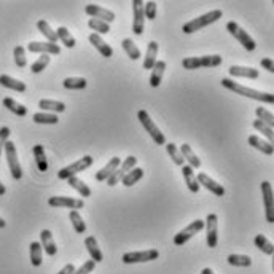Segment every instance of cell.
I'll return each mask as SVG.
<instances>
[{
	"label": "cell",
	"instance_id": "45",
	"mask_svg": "<svg viewBox=\"0 0 274 274\" xmlns=\"http://www.w3.org/2000/svg\"><path fill=\"white\" fill-rule=\"evenodd\" d=\"M255 113H257L258 121H261L263 125H266L269 128L274 126V117H272L271 112H268L266 109H263V107H257V109H255Z\"/></svg>",
	"mask_w": 274,
	"mask_h": 274
},
{
	"label": "cell",
	"instance_id": "34",
	"mask_svg": "<svg viewBox=\"0 0 274 274\" xmlns=\"http://www.w3.org/2000/svg\"><path fill=\"white\" fill-rule=\"evenodd\" d=\"M4 107H7L8 110H10L12 113H15V115H18V117H26L27 115V107H24L23 104L16 102L12 98H5L4 99Z\"/></svg>",
	"mask_w": 274,
	"mask_h": 274
},
{
	"label": "cell",
	"instance_id": "31",
	"mask_svg": "<svg viewBox=\"0 0 274 274\" xmlns=\"http://www.w3.org/2000/svg\"><path fill=\"white\" fill-rule=\"evenodd\" d=\"M67 184H69V187L73 188V190H77L83 198L91 196V188L86 184H84L81 178H78L77 175H75V177H69L67 178Z\"/></svg>",
	"mask_w": 274,
	"mask_h": 274
},
{
	"label": "cell",
	"instance_id": "8",
	"mask_svg": "<svg viewBox=\"0 0 274 274\" xmlns=\"http://www.w3.org/2000/svg\"><path fill=\"white\" fill-rule=\"evenodd\" d=\"M159 252L156 249H148L142 252H126L121 257L123 263L125 264H132V263H147V261H153L158 260Z\"/></svg>",
	"mask_w": 274,
	"mask_h": 274
},
{
	"label": "cell",
	"instance_id": "56",
	"mask_svg": "<svg viewBox=\"0 0 274 274\" xmlns=\"http://www.w3.org/2000/svg\"><path fill=\"white\" fill-rule=\"evenodd\" d=\"M5 225H7V222L2 219V217H0V228H5Z\"/></svg>",
	"mask_w": 274,
	"mask_h": 274
},
{
	"label": "cell",
	"instance_id": "10",
	"mask_svg": "<svg viewBox=\"0 0 274 274\" xmlns=\"http://www.w3.org/2000/svg\"><path fill=\"white\" fill-rule=\"evenodd\" d=\"M204 228V222L196 219L195 222H192L188 226H185V228L182 231H178L175 236H174V244L175 245H184L185 242L190 241L193 236H196L200 231H203Z\"/></svg>",
	"mask_w": 274,
	"mask_h": 274
},
{
	"label": "cell",
	"instance_id": "30",
	"mask_svg": "<svg viewBox=\"0 0 274 274\" xmlns=\"http://www.w3.org/2000/svg\"><path fill=\"white\" fill-rule=\"evenodd\" d=\"M39 107L42 110H46V112H51V113H62L65 112V104L61 102V101H51V99H42L39 102Z\"/></svg>",
	"mask_w": 274,
	"mask_h": 274
},
{
	"label": "cell",
	"instance_id": "43",
	"mask_svg": "<svg viewBox=\"0 0 274 274\" xmlns=\"http://www.w3.org/2000/svg\"><path fill=\"white\" fill-rule=\"evenodd\" d=\"M88 26H89V29H93L94 34H98V35H104V34L110 32V24L99 21V20H94V18H89Z\"/></svg>",
	"mask_w": 274,
	"mask_h": 274
},
{
	"label": "cell",
	"instance_id": "53",
	"mask_svg": "<svg viewBox=\"0 0 274 274\" xmlns=\"http://www.w3.org/2000/svg\"><path fill=\"white\" fill-rule=\"evenodd\" d=\"M73 271H75V266L72 263H69V264H65V266L58 274H73Z\"/></svg>",
	"mask_w": 274,
	"mask_h": 274
},
{
	"label": "cell",
	"instance_id": "41",
	"mask_svg": "<svg viewBox=\"0 0 274 274\" xmlns=\"http://www.w3.org/2000/svg\"><path fill=\"white\" fill-rule=\"evenodd\" d=\"M62 84H64L65 89H84V88H86L88 81L84 80L83 77H69V78H65L62 81Z\"/></svg>",
	"mask_w": 274,
	"mask_h": 274
},
{
	"label": "cell",
	"instance_id": "28",
	"mask_svg": "<svg viewBox=\"0 0 274 274\" xmlns=\"http://www.w3.org/2000/svg\"><path fill=\"white\" fill-rule=\"evenodd\" d=\"M37 29H39V32L45 37L46 42L58 45V35H56V31H53V29H51V26H50L48 23H46L45 20L37 21Z\"/></svg>",
	"mask_w": 274,
	"mask_h": 274
},
{
	"label": "cell",
	"instance_id": "6",
	"mask_svg": "<svg viewBox=\"0 0 274 274\" xmlns=\"http://www.w3.org/2000/svg\"><path fill=\"white\" fill-rule=\"evenodd\" d=\"M93 163H94V159H93L89 155H86V156H83L81 159H78V161H75V163H72V164H69V166L62 167L61 171L58 172V177L61 178V180H67L69 177H75L78 172L86 171V169H88Z\"/></svg>",
	"mask_w": 274,
	"mask_h": 274
},
{
	"label": "cell",
	"instance_id": "15",
	"mask_svg": "<svg viewBox=\"0 0 274 274\" xmlns=\"http://www.w3.org/2000/svg\"><path fill=\"white\" fill-rule=\"evenodd\" d=\"M48 204L51 207H67V209L77 211V209H83V200H75V198H69V196H51L48 200Z\"/></svg>",
	"mask_w": 274,
	"mask_h": 274
},
{
	"label": "cell",
	"instance_id": "25",
	"mask_svg": "<svg viewBox=\"0 0 274 274\" xmlns=\"http://www.w3.org/2000/svg\"><path fill=\"white\" fill-rule=\"evenodd\" d=\"M182 174H184V178H185V184L188 187V190H190L192 193L200 192V184H198V180H196V175L193 172V169L188 164H184L182 166Z\"/></svg>",
	"mask_w": 274,
	"mask_h": 274
},
{
	"label": "cell",
	"instance_id": "50",
	"mask_svg": "<svg viewBox=\"0 0 274 274\" xmlns=\"http://www.w3.org/2000/svg\"><path fill=\"white\" fill-rule=\"evenodd\" d=\"M94 266H96V263L93 260H88V261H84L78 269H75L73 274H91L94 271Z\"/></svg>",
	"mask_w": 274,
	"mask_h": 274
},
{
	"label": "cell",
	"instance_id": "2",
	"mask_svg": "<svg viewBox=\"0 0 274 274\" xmlns=\"http://www.w3.org/2000/svg\"><path fill=\"white\" fill-rule=\"evenodd\" d=\"M222 16H223L222 10H212L209 13L201 15L200 18H196V20H192V21L185 23L184 27H182V31H184V34H193L196 31L204 29V27H207L212 23H217Z\"/></svg>",
	"mask_w": 274,
	"mask_h": 274
},
{
	"label": "cell",
	"instance_id": "21",
	"mask_svg": "<svg viewBox=\"0 0 274 274\" xmlns=\"http://www.w3.org/2000/svg\"><path fill=\"white\" fill-rule=\"evenodd\" d=\"M120 164H121V163H120V158H118V156H113V158L110 159V161L101 169V171L96 172V180H98V182H106L107 178L117 171V167H118Z\"/></svg>",
	"mask_w": 274,
	"mask_h": 274
},
{
	"label": "cell",
	"instance_id": "33",
	"mask_svg": "<svg viewBox=\"0 0 274 274\" xmlns=\"http://www.w3.org/2000/svg\"><path fill=\"white\" fill-rule=\"evenodd\" d=\"M29 252H31V263H32V266H35V268H39L40 264H42V261H43V249H42V245H40V242H31V245H29Z\"/></svg>",
	"mask_w": 274,
	"mask_h": 274
},
{
	"label": "cell",
	"instance_id": "7",
	"mask_svg": "<svg viewBox=\"0 0 274 274\" xmlns=\"http://www.w3.org/2000/svg\"><path fill=\"white\" fill-rule=\"evenodd\" d=\"M5 150V156H7V163H8V167H10V172H12V177L15 180H20L23 177V169H21V164L18 161V152H16V147L12 140H8L4 147Z\"/></svg>",
	"mask_w": 274,
	"mask_h": 274
},
{
	"label": "cell",
	"instance_id": "42",
	"mask_svg": "<svg viewBox=\"0 0 274 274\" xmlns=\"http://www.w3.org/2000/svg\"><path fill=\"white\" fill-rule=\"evenodd\" d=\"M166 150H167V155L171 156V159L174 161V164L180 166V167L185 164V159H184V156H182V153H180V150L177 148L175 144H172V142L166 144Z\"/></svg>",
	"mask_w": 274,
	"mask_h": 274
},
{
	"label": "cell",
	"instance_id": "22",
	"mask_svg": "<svg viewBox=\"0 0 274 274\" xmlns=\"http://www.w3.org/2000/svg\"><path fill=\"white\" fill-rule=\"evenodd\" d=\"M84 245H86L88 253H89V257L94 263H101L104 260V255H102L99 245H98V241L94 236H88V238L84 239Z\"/></svg>",
	"mask_w": 274,
	"mask_h": 274
},
{
	"label": "cell",
	"instance_id": "47",
	"mask_svg": "<svg viewBox=\"0 0 274 274\" xmlns=\"http://www.w3.org/2000/svg\"><path fill=\"white\" fill-rule=\"evenodd\" d=\"M48 64H50V56L48 54H42L40 58L31 65V72L32 73H40V72H43V69H46V65H48Z\"/></svg>",
	"mask_w": 274,
	"mask_h": 274
},
{
	"label": "cell",
	"instance_id": "18",
	"mask_svg": "<svg viewBox=\"0 0 274 274\" xmlns=\"http://www.w3.org/2000/svg\"><path fill=\"white\" fill-rule=\"evenodd\" d=\"M228 72L231 77H241V78H250V80H257L260 77L257 69L245 67V65H231Z\"/></svg>",
	"mask_w": 274,
	"mask_h": 274
},
{
	"label": "cell",
	"instance_id": "14",
	"mask_svg": "<svg viewBox=\"0 0 274 274\" xmlns=\"http://www.w3.org/2000/svg\"><path fill=\"white\" fill-rule=\"evenodd\" d=\"M84 12H86V15H89L91 18H94V20L104 21V23H107V24L115 21V13L107 10V8H102L99 5L88 4L86 7H84Z\"/></svg>",
	"mask_w": 274,
	"mask_h": 274
},
{
	"label": "cell",
	"instance_id": "49",
	"mask_svg": "<svg viewBox=\"0 0 274 274\" xmlns=\"http://www.w3.org/2000/svg\"><path fill=\"white\" fill-rule=\"evenodd\" d=\"M144 13H145V18L150 21H153L156 18V13H158V5L155 2H147L144 5Z\"/></svg>",
	"mask_w": 274,
	"mask_h": 274
},
{
	"label": "cell",
	"instance_id": "11",
	"mask_svg": "<svg viewBox=\"0 0 274 274\" xmlns=\"http://www.w3.org/2000/svg\"><path fill=\"white\" fill-rule=\"evenodd\" d=\"M204 226H206V231H207V234H206L207 245H209L211 249L217 247V242H219V217H217V214L207 215Z\"/></svg>",
	"mask_w": 274,
	"mask_h": 274
},
{
	"label": "cell",
	"instance_id": "4",
	"mask_svg": "<svg viewBox=\"0 0 274 274\" xmlns=\"http://www.w3.org/2000/svg\"><path fill=\"white\" fill-rule=\"evenodd\" d=\"M222 56L219 54H207V56H200V58H187L182 61L184 69L187 70H195V69H211V67H217V65L222 64Z\"/></svg>",
	"mask_w": 274,
	"mask_h": 274
},
{
	"label": "cell",
	"instance_id": "5",
	"mask_svg": "<svg viewBox=\"0 0 274 274\" xmlns=\"http://www.w3.org/2000/svg\"><path fill=\"white\" fill-rule=\"evenodd\" d=\"M226 31H228L247 51H253L255 48H257V43H255V40L247 34V31L242 29L238 23H234V21L226 23Z\"/></svg>",
	"mask_w": 274,
	"mask_h": 274
},
{
	"label": "cell",
	"instance_id": "19",
	"mask_svg": "<svg viewBox=\"0 0 274 274\" xmlns=\"http://www.w3.org/2000/svg\"><path fill=\"white\" fill-rule=\"evenodd\" d=\"M89 43L94 46V48H96L102 56H104V58H112V56H113V48H112V46L109 45V43H106V42H104V39H102V37L101 35H98V34H91L89 35Z\"/></svg>",
	"mask_w": 274,
	"mask_h": 274
},
{
	"label": "cell",
	"instance_id": "44",
	"mask_svg": "<svg viewBox=\"0 0 274 274\" xmlns=\"http://www.w3.org/2000/svg\"><path fill=\"white\" fill-rule=\"evenodd\" d=\"M70 222H72L73 230L77 231L78 234L86 231V223H84V220L81 219V215L77 211H70Z\"/></svg>",
	"mask_w": 274,
	"mask_h": 274
},
{
	"label": "cell",
	"instance_id": "13",
	"mask_svg": "<svg viewBox=\"0 0 274 274\" xmlns=\"http://www.w3.org/2000/svg\"><path fill=\"white\" fill-rule=\"evenodd\" d=\"M261 195H263V204H264V217L266 222H274V200H272V187L268 180L261 182Z\"/></svg>",
	"mask_w": 274,
	"mask_h": 274
},
{
	"label": "cell",
	"instance_id": "24",
	"mask_svg": "<svg viewBox=\"0 0 274 274\" xmlns=\"http://www.w3.org/2000/svg\"><path fill=\"white\" fill-rule=\"evenodd\" d=\"M164 70H166V62L164 61H156V64L153 65V69H152V75H150V86L158 88L159 84H161Z\"/></svg>",
	"mask_w": 274,
	"mask_h": 274
},
{
	"label": "cell",
	"instance_id": "40",
	"mask_svg": "<svg viewBox=\"0 0 274 274\" xmlns=\"http://www.w3.org/2000/svg\"><path fill=\"white\" fill-rule=\"evenodd\" d=\"M121 46H123V50L126 51V54L129 56V59L132 61H137L140 58V50L136 46V43L132 42L131 39H125L121 42Z\"/></svg>",
	"mask_w": 274,
	"mask_h": 274
},
{
	"label": "cell",
	"instance_id": "23",
	"mask_svg": "<svg viewBox=\"0 0 274 274\" xmlns=\"http://www.w3.org/2000/svg\"><path fill=\"white\" fill-rule=\"evenodd\" d=\"M180 153L184 156V159L188 163V166H190L192 169H200L201 167V159L196 156V153L193 152V148L188 145V144H184L180 148Z\"/></svg>",
	"mask_w": 274,
	"mask_h": 274
},
{
	"label": "cell",
	"instance_id": "29",
	"mask_svg": "<svg viewBox=\"0 0 274 274\" xmlns=\"http://www.w3.org/2000/svg\"><path fill=\"white\" fill-rule=\"evenodd\" d=\"M156 56H158V43L156 42H150L147 53H145V61H144V69L145 70H152L153 69V65L158 61Z\"/></svg>",
	"mask_w": 274,
	"mask_h": 274
},
{
	"label": "cell",
	"instance_id": "39",
	"mask_svg": "<svg viewBox=\"0 0 274 274\" xmlns=\"http://www.w3.org/2000/svg\"><path fill=\"white\" fill-rule=\"evenodd\" d=\"M255 245L263 252V253H266V255H272L274 253V245L269 239L264 238L263 234H257L255 236V239H253Z\"/></svg>",
	"mask_w": 274,
	"mask_h": 274
},
{
	"label": "cell",
	"instance_id": "35",
	"mask_svg": "<svg viewBox=\"0 0 274 274\" xmlns=\"http://www.w3.org/2000/svg\"><path fill=\"white\" fill-rule=\"evenodd\" d=\"M142 177H144V169H140V167H132L131 171H129L125 177H123L121 184L125 185V187H132L134 184H137Z\"/></svg>",
	"mask_w": 274,
	"mask_h": 274
},
{
	"label": "cell",
	"instance_id": "1",
	"mask_svg": "<svg viewBox=\"0 0 274 274\" xmlns=\"http://www.w3.org/2000/svg\"><path fill=\"white\" fill-rule=\"evenodd\" d=\"M222 86L233 91L234 94H241V96L250 98L253 101H260L264 104H274V96L271 93H264V91H257L247 86H242L238 81H234L231 78H222Z\"/></svg>",
	"mask_w": 274,
	"mask_h": 274
},
{
	"label": "cell",
	"instance_id": "27",
	"mask_svg": "<svg viewBox=\"0 0 274 274\" xmlns=\"http://www.w3.org/2000/svg\"><path fill=\"white\" fill-rule=\"evenodd\" d=\"M0 84H2L4 88L13 89V91H18V93H24L26 91V83L10 77V75H0Z\"/></svg>",
	"mask_w": 274,
	"mask_h": 274
},
{
	"label": "cell",
	"instance_id": "48",
	"mask_svg": "<svg viewBox=\"0 0 274 274\" xmlns=\"http://www.w3.org/2000/svg\"><path fill=\"white\" fill-rule=\"evenodd\" d=\"M253 128L257 129V131L260 132V134H263L264 137H266L268 142H272V139H274L272 128H269V126H266V125H263V123L258 121V120H255V121H253Z\"/></svg>",
	"mask_w": 274,
	"mask_h": 274
},
{
	"label": "cell",
	"instance_id": "51",
	"mask_svg": "<svg viewBox=\"0 0 274 274\" xmlns=\"http://www.w3.org/2000/svg\"><path fill=\"white\" fill-rule=\"evenodd\" d=\"M8 137H10V128H7V126L0 128V155L4 152L5 144L8 142Z\"/></svg>",
	"mask_w": 274,
	"mask_h": 274
},
{
	"label": "cell",
	"instance_id": "26",
	"mask_svg": "<svg viewBox=\"0 0 274 274\" xmlns=\"http://www.w3.org/2000/svg\"><path fill=\"white\" fill-rule=\"evenodd\" d=\"M249 145L253 147L255 150H258V152L264 153V155H272V152H274L272 144L268 142V140L260 139L258 136H250L249 137Z\"/></svg>",
	"mask_w": 274,
	"mask_h": 274
},
{
	"label": "cell",
	"instance_id": "20",
	"mask_svg": "<svg viewBox=\"0 0 274 274\" xmlns=\"http://www.w3.org/2000/svg\"><path fill=\"white\" fill-rule=\"evenodd\" d=\"M40 245L42 249L50 255V257H54L56 252H58V247H56V242L53 239V234L50 230H42L40 231Z\"/></svg>",
	"mask_w": 274,
	"mask_h": 274
},
{
	"label": "cell",
	"instance_id": "3",
	"mask_svg": "<svg viewBox=\"0 0 274 274\" xmlns=\"http://www.w3.org/2000/svg\"><path fill=\"white\" fill-rule=\"evenodd\" d=\"M137 118H139V121H140V125L144 126V129H145V132H148L150 134V137L153 139V142L156 144V145H166V137H164V134L161 131H159V128L155 125V121L150 118V115H148V112L147 110H139L137 112Z\"/></svg>",
	"mask_w": 274,
	"mask_h": 274
},
{
	"label": "cell",
	"instance_id": "16",
	"mask_svg": "<svg viewBox=\"0 0 274 274\" xmlns=\"http://www.w3.org/2000/svg\"><path fill=\"white\" fill-rule=\"evenodd\" d=\"M27 50L31 53H42V54H59L61 48L59 45H54L50 42H31L27 45Z\"/></svg>",
	"mask_w": 274,
	"mask_h": 274
},
{
	"label": "cell",
	"instance_id": "38",
	"mask_svg": "<svg viewBox=\"0 0 274 274\" xmlns=\"http://www.w3.org/2000/svg\"><path fill=\"white\" fill-rule=\"evenodd\" d=\"M56 35H58V40H61L64 43V46H67V48H73L75 43H77L73 39V35L69 32L67 27H64V26L56 29Z\"/></svg>",
	"mask_w": 274,
	"mask_h": 274
},
{
	"label": "cell",
	"instance_id": "32",
	"mask_svg": "<svg viewBox=\"0 0 274 274\" xmlns=\"http://www.w3.org/2000/svg\"><path fill=\"white\" fill-rule=\"evenodd\" d=\"M32 120L37 123V125H58V115L54 113H46V112H37L32 115Z\"/></svg>",
	"mask_w": 274,
	"mask_h": 274
},
{
	"label": "cell",
	"instance_id": "52",
	"mask_svg": "<svg viewBox=\"0 0 274 274\" xmlns=\"http://www.w3.org/2000/svg\"><path fill=\"white\" fill-rule=\"evenodd\" d=\"M261 67L266 69L268 72H274V62H272V59H269V58L261 59Z\"/></svg>",
	"mask_w": 274,
	"mask_h": 274
},
{
	"label": "cell",
	"instance_id": "54",
	"mask_svg": "<svg viewBox=\"0 0 274 274\" xmlns=\"http://www.w3.org/2000/svg\"><path fill=\"white\" fill-rule=\"evenodd\" d=\"M5 192H7V188H5V185L0 182V196H4L5 195Z\"/></svg>",
	"mask_w": 274,
	"mask_h": 274
},
{
	"label": "cell",
	"instance_id": "55",
	"mask_svg": "<svg viewBox=\"0 0 274 274\" xmlns=\"http://www.w3.org/2000/svg\"><path fill=\"white\" fill-rule=\"evenodd\" d=\"M201 274H215L211 268H204L203 271H201Z\"/></svg>",
	"mask_w": 274,
	"mask_h": 274
},
{
	"label": "cell",
	"instance_id": "9",
	"mask_svg": "<svg viewBox=\"0 0 274 274\" xmlns=\"http://www.w3.org/2000/svg\"><path fill=\"white\" fill-rule=\"evenodd\" d=\"M136 164H137V158L136 156H128V158H125V161H123L118 167H117V171L113 172L109 178H107V185L109 187H115L117 184H120L121 180H123V177H125L132 167H136Z\"/></svg>",
	"mask_w": 274,
	"mask_h": 274
},
{
	"label": "cell",
	"instance_id": "37",
	"mask_svg": "<svg viewBox=\"0 0 274 274\" xmlns=\"http://www.w3.org/2000/svg\"><path fill=\"white\" fill-rule=\"evenodd\" d=\"M34 156H35V163H37V167H39V171L42 172L48 171V161H46V155L42 145H34Z\"/></svg>",
	"mask_w": 274,
	"mask_h": 274
},
{
	"label": "cell",
	"instance_id": "17",
	"mask_svg": "<svg viewBox=\"0 0 274 274\" xmlns=\"http://www.w3.org/2000/svg\"><path fill=\"white\" fill-rule=\"evenodd\" d=\"M196 180H198V184H200V187L203 185L204 188H207L209 192H212L215 196H223L225 195V188L220 185V184H217L214 178H211L207 174H204V172H200L196 175Z\"/></svg>",
	"mask_w": 274,
	"mask_h": 274
},
{
	"label": "cell",
	"instance_id": "46",
	"mask_svg": "<svg viewBox=\"0 0 274 274\" xmlns=\"http://www.w3.org/2000/svg\"><path fill=\"white\" fill-rule=\"evenodd\" d=\"M13 56H15V64H16L20 69H24L26 65H27V58H26V50H24V46L18 45L16 48L13 50Z\"/></svg>",
	"mask_w": 274,
	"mask_h": 274
},
{
	"label": "cell",
	"instance_id": "12",
	"mask_svg": "<svg viewBox=\"0 0 274 274\" xmlns=\"http://www.w3.org/2000/svg\"><path fill=\"white\" fill-rule=\"evenodd\" d=\"M144 2L142 0H132V32L136 35H142L145 27V13H144Z\"/></svg>",
	"mask_w": 274,
	"mask_h": 274
},
{
	"label": "cell",
	"instance_id": "36",
	"mask_svg": "<svg viewBox=\"0 0 274 274\" xmlns=\"http://www.w3.org/2000/svg\"><path fill=\"white\" fill-rule=\"evenodd\" d=\"M226 260H228L231 266H239V268H249L252 264V258L249 255H241V253H231Z\"/></svg>",
	"mask_w": 274,
	"mask_h": 274
}]
</instances>
